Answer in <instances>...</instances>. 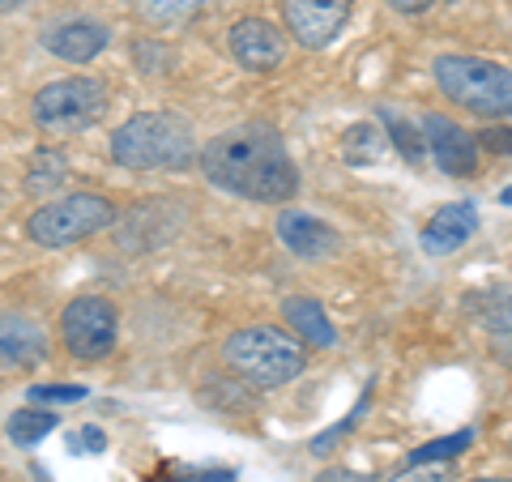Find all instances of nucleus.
<instances>
[{
  "label": "nucleus",
  "mask_w": 512,
  "mask_h": 482,
  "mask_svg": "<svg viewBox=\"0 0 512 482\" xmlns=\"http://www.w3.org/2000/svg\"><path fill=\"white\" fill-rule=\"evenodd\" d=\"M380 120H384V124H389V133H393V146H397V150H402V154L410 158V163H419V158H423V146H427V141H423V133H419V128H414V124H406L402 116H393V111H389V107H380Z\"/></svg>",
  "instance_id": "nucleus-22"
},
{
  "label": "nucleus",
  "mask_w": 512,
  "mask_h": 482,
  "mask_svg": "<svg viewBox=\"0 0 512 482\" xmlns=\"http://www.w3.org/2000/svg\"><path fill=\"white\" fill-rule=\"evenodd\" d=\"M107 111V86L99 77H64L35 94V124L52 137L82 133Z\"/></svg>",
  "instance_id": "nucleus-6"
},
{
  "label": "nucleus",
  "mask_w": 512,
  "mask_h": 482,
  "mask_svg": "<svg viewBox=\"0 0 512 482\" xmlns=\"http://www.w3.org/2000/svg\"><path fill=\"white\" fill-rule=\"evenodd\" d=\"M111 158L124 171H180L197 158V133L180 111H141L111 133Z\"/></svg>",
  "instance_id": "nucleus-2"
},
{
  "label": "nucleus",
  "mask_w": 512,
  "mask_h": 482,
  "mask_svg": "<svg viewBox=\"0 0 512 482\" xmlns=\"http://www.w3.org/2000/svg\"><path fill=\"white\" fill-rule=\"evenodd\" d=\"M22 0H0V13H9V9H18Z\"/></svg>",
  "instance_id": "nucleus-30"
},
{
  "label": "nucleus",
  "mask_w": 512,
  "mask_h": 482,
  "mask_svg": "<svg viewBox=\"0 0 512 482\" xmlns=\"http://www.w3.org/2000/svg\"><path fill=\"white\" fill-rule=\"evenodd\" d=\"M60 337L73 359H107L116 346V303L103 295H82L73 299L60 316Z\"/></svg>",
  "instance_id": "nucleus-7"
},
{
  "label": "nucleus",
  "mask_w": 512,
  "mask_h": 482,
  "mask_svg": "<svg viewBox=\"0 0 512 482\" xmlns=\"http://www.w3.org/2000/svg\"><path fill=\"white\" fill-rule=\"evenodd\" d=\"M423 141L431 146V158L440 163L444 175H474L478 167V141L466 133V128H457L453 120H444V116H427L423 124Z\"/></svg>",
  "instance_id": "nucleus-10"
},
{
  "label": "nucleus",
  "mask_w": 512,
  "mask_h": 482,
  "mask_svg": "<svg viewBox=\"0 0 512 482\" xmlns=\"http://www.w3.org/2000/svg\"><path fill=\"white\" fill-rule=\"evenodd\" d=\"M107 26L103 22H90V18H73V22H60V26H52L43 35V47L52 56H60V60H69V64H86V60H94L107 47Z\"/></svg>",
  "instance_id": "nucleus-13"
},
{
  "label": "nucleus",
  "mask_w": 512,
  "mask_h": 482,
  "mask_svg": "<svg viewBox=\"0 0 512 482\" xmlns=\"http://www.w3.org/2000/svg\"><path fill=\"white\" fill-rule=\"evenodd\" d=\"M474 231H478V205L474 201H453V205H440V210L427 218L419 239H423L427 256H448L461 244H470Z\"/></svg>",
  "instance_id": "nucleus-12"
},
{
  "label": "nucleus",
  "mask_w": 512,
  "mask_h": 482,
  "mask_svg": "<svg viewBox=\"0 0 512 482\" xmlns=\"http://www.w3.org/2000/svg\"><path fill=\"white\" fill-rule=\"evenodd\" d=\"M495 359H500L508 372H512V333L508 337H500V342H495Z\"/></svg>",
  "instance_id": "nucleus-28"
},
{
  "label": "nucleus",
  "mask_w": 512,
  "mask_h": 482,
  "mask_svg": "<svg viewBox=\"0 0 512 482\" xmlns=\"http://www.w3.org/2000/svg\"><path fill=\"white\" fill-rule=\"evenodd\" d=\"M30 397H35V401H56V406H64V401H86V389H82V384H35V389H30Z\"/></svg>",
  "instance_id": "nucleus-23"
},
{
  "label": "nucleus",
  "mask_w": 512,
  "mask_h": 482,
  "mask_svg": "<svg viewBox=\"0 0 512 482\" xmlns=\"http://www.w3.org/2000/svg\"><path fill=\"white\" fill-rule=\"evenodd\" d=\"M201 171L214 188H227L248 201H291L299 192V167L278 128L269 124H235L205 141Z\"/></svg>",
  "instance_id": "nucleus-1"
},
{
  "label": "nucleus",
  "mask_w": 512,
  "mask_h": 482,
  "mask_svg": "<svg viewBox=\"0 0 512 482\" xmlns=\"http://www.w3.org/2000/svg\"><path fill=\"white\" fill-rule=\"evenodd\" d=\"M133 5L137 18H146L154 26H167V22H180L188 18V13L201 9V0H128Z\"/></svg>",
  "instance_id": "nucleus-20"
},
{
  "label": "nucleus",
  "mask_w": 512,
  "mask_h": 482,
  "mask_svg": "<svg viewBox=\"0 0 512 482\" xmlns=\"http://www.w3.org/2000/svg\"><path fill=\"white\" fill-rule=\"evenodd\" d=\"M316 482H376V478L355 474V470H325V474H316Z\"/></svg>",
  "instance_id": "nucleus-27"
},
{
  "label": "nucleus",
  "mask_w": 512,
  "mask_h": 482,
  "mask_svg": "<svg viewBox=\"0 0 512 482\" xmlns=\"http://www.w3.org/2000/svg\"><path fill=\"white\" fill-rule=\"evenodd\" d=\"M73 444H86V453H103V448H107V436H103L99 427H86V431H77V440H73Z\"/></svg>",
  "instance_id": "nucleus-26"
},
{
  "label": "nucleus",
  "mask_w": 512,
  "mask_h": 482,
  "mask_svg": "<svg viewBox=\"0 0 512 482\" xmlns=\"http://www.w3.org/2000/svg\"><path fill=\"white\" fill-rule=\"evenodd\" d=\"M56 427H60V419L52 410H18L9 419V440L18 448H35L43 436H52Z\"/></svg>",
  "instance_id": "nucleus-18"
},
{
  "label": "nucleus",
  "mask_w": 512,
  "mask_h": 482,
  "mask_svg": "<svg viewBox=\"0 0 512 482\" xmlns=\"http://www.w3.org/2000/svg\"><path fill=\"white\" fill-rule=\"evenodd\" d=\"M508 448H512V440H508Z\"/></svg>",
  "instance_id": "nucleus-33"
},
{
  "label": "nucleus",
  "mask_w": 512,
  "mask_h": 482,
  "mask_svg": "<svg viewBox=\"0 0 512 482\" xmlns=\"http://www.w3.org/2000/svg\"><path fill=\"white\" fill-rule=\"evenodd\" d=\"M222 359L231 363V372L252 384V389H278V384H291L303 372V346L291 333H282L274 325H248L227 337L222 346Z\"/></svg>",
  "instance_id": "nucleus-3"
},
{
  "label": "nucleus",
  "mask_w": 512,
  "mask_h": 482,
  "mask_svg": "<svg viewBox=\"0 0 512 482\" xmlns=\"http://www.w3.org/2000/svg\"><path fill=\"white\" fill-rule=\"evenodd\" d=\"M474 444V431H453V436H440V440H427L423 448H414L410 453V465H444L461 457L466 448Z\"/></svg>",
  "instance_id": "nucleus-19"
},
{
  "label": "nucleus",
  "mask_w": 512,
  "mask_h": 482,
  "mask_svg": "<svg viewBox=\"0 0 512 482\" xmlns=\"http://www.w3.org/2000/svg\"><path fill=\"white\" fill-rule=\"evenodd\" d=\"M461 308L470 312L474 325H483L495 337L512 333V286H483V291H470L461 299Z\"/></svg>",
  "instance_id": "nucleus-16"
},
{
  "label": "nucleus",
  "mask_w": 512,
  "mask_h": 482,
  "mask_svg": "<svg viewBox=\"0 0 512 482\" xmlns=\"http://www.w3.org/2000/svg\"><path fill=\"white\" fill-rule=\"evenodd\" d=\"M278 239L286 244V252L303 256V261H325V256L338 252V231L329 222H320L316 214L308 210H282L278 218Z\"/></svg>",
  "instance_id": "nucleus-11"
},
{
  "label": "nucleus",
  "mask_w": 512,
  "mask_h": 482,
  "mask_svg": "<svg viewBox=\"0 0 512 482\" xmlns=\"http://www.w3.org/2000/svg\"><path fill=\"white\" fill-rule=\"evenodd\" d=\"M227 43H231V56L252 73H274L286 60L282 30L274 22H265V18H239L227 30Z\"/></svg>",
  "instance_id": "nucleus-9"
},
{
  "label": "nucleus",
  "mask_w": 512,
  "mask_h": 482,
  "mask_svg": "<svg viewBox=\"0 0 512 482\" xmlns=\"http://www.w3.org/2000/svg\"><path fill=\"white\" fill-rule=\"evenodd\" d=\"M389 482H453V474H448V465H406Z\"/></svg>",
  "instance_id": "nucleus-24"
},
{
  "label": "nucleus",
  "mask_w": 512,
  "mask_h": 482,
  "mask_svg": "<svg viewBox=\"0 0 512 482\" xmlns=\"http://www.w3.org/2000/svg\"><path fill=\"white\" fill-rule=\"evenodd\" d=\"M282 316H286V325H291V333L303 346H316V350L338 346V329H333L325 303H316L308 295H291V299H282Z\"/></svg>",
  "instance_id": "nucleus-14"
},
{
  "label": "nucleus",
  "mask_w": 512,
  "mask_h": 482,
  "mask_svg": "<svg viewBox=\"0 0 512 482\" xmlns=\"http://www.w3.org/2000/svg\"><path fill=\"white\" fill-rule=\"evenodd\" d=\"M282 18L286 30L299 47H329L342 35V26L350 22V0H282Z\"/></svg>",
  "instance_id": "nucleus-8"
},
{
  "label": "nucleus",
  "mask_w": 512,
  "mask_h": 482,
  "mask_svg": "<svg viewBox=\"0 0 512 482\" xmlns=\"http://www.w3.org/2000/svg\"><path fill=\"white\" fill-rule=\"evenodd\" d=\"M504 201H512V188H508V192H504Z\"/></svg>",
  "instance_id": "nucleus-32"
},
{
  "label": "nucleus",
  "mask_w": 512,
  "mask_h": 482,
  "mask_svg": "<svg viewBox=\"0 0 512 482\" xmlns=\"http://www.w3.org/2000/svg\"><path fill=\"white\" fill-rule=\"evenodd\" d=\"M474 141H483L491 154H512V128H487V133Z\"/></svg>",
  "instance_id": "nucleus-25"
},
{
  "label": "nucleus",
  "mask_w": 512,
  "mask_h": 482,
  "mask_svg": "<svg viewBox=\"0 0 512 482\" xmlns=\"http://www.w3.org/2000/svg\"><path fill=\"white\" fill-rule=\"evenodd\" d=\"M431 73H436V86L444 90V99H453L457 107L487 120L512 116V69H504L500 60L440 56L431 64Z\"/></svg>",
  "instance_id": "nucleus-4"
},
{
  "label": "nucleus",
  "mask_w": 512,
  "mask_h": 482,
  "mask_svg": "<svg viewBox=\"0 0 512 482\" xmlns=\"http://www.w3.org/2000/svg\"><path fill=\"white\" fill-rule=\"evenodd\" d=\"M111 222H116V205L107 197H99V192H73V197L47 201L43 210L30 214L26 235L39 248H69L77 239L111 227Z\"/></svg>",
  "instance_id": "nucleus-5"
},
{
  "label": "nucleus",
  "mask_w": 512,
  "mask_h": 482,
  "mask_svg": "<svg viewBox=\"0 0 512 482\" xmlns=\"http://www.w3.org/2000/svg\"><path fill=\"white\" fill-rule=\"evenodd\" d=\"M470 482H512V478H470Z\"/></svg>",
  "instance_id": "nucleus-31"
},
{
  "label": "nucleus",
  "mask_w": 512,
  "mask_h": 482,
  "mask_svg": "<svg viewBox=\"0 0 512 482\" xmlns=\"http://www.w3.org/2000/svg\"><path fill=\"white\" fill-rule=\"evenodd\" d=\"M367 401H372V384H367V393H363V401H359V406H355V410H350V414H346V419H342V423H333L329 431H320V436L312 440V453H316V457H325V453H333V444H338V440H346V436H350V431H355V427L363 423V414H367Z\"/></svg>",
  "instance_id": "nucleus-21"
},
{
  "label": "nucleus",
  "mask_w": 512,
  "mask_h": 482,
  "mask_svg": "<svg viewBox=\"0 0 512 482\" xmlns=\"http://www.w3.org/2000/svg\"><path fill=\"white\" fill-rule=\"evenodd\" d=\"M389 5L402 13H423V9H431V0H389Z\"/></svg>",
  "instance_id": "nucleus-29"
},
{
  "label": "nucleus",
  "mask_w": 512,
  "mask_h": 482,
  "mask_svg": "<svg viewBox=\"0 0 512 482\" xmlns=\"http://www.w3.org/2000/svg\"><path fill=\"white\" fill-rule=\"evenodd\" d=\"M47 355V337L35 320L0 316V367H35Z\"/></svg>",
  "instance_id": "nucleus-15"
},
{
  "label": "nucleus",
  "mask_w": 512,
  "mask_h": 482,
  "mask_svg": "<svg viewBox=\"0 0 512 482\" xmlns=\"http://www.w3.org/2000/svg\"><path fill=\"white\" fill-rule=\"evenodd\" d=\"M30 180H26V192H35V197H47L52 188H60L64 180H69V163H64V154L56 150H39L35 158H30Z\"/></svg>",
  "instance_id": "nucleus-17"
}]
</instances>
